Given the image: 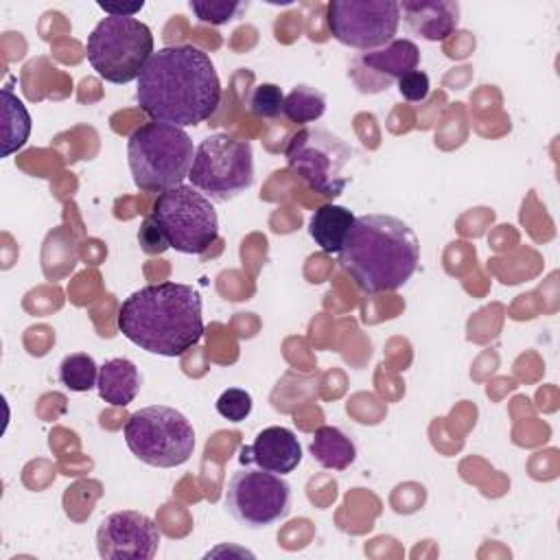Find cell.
<instances>
[{"instance_id":"obj_24","label":"cell","mask_w":560,"mask_h":560,"mask_svg":"<svg viewBox=\"0 0 560 560\" xmlns=\"http://www.w3.org/2000/svg\"><path fill=\"white\" fill-rule=\"evenodd\" d=\"M252 407H254V402H252L249 392H245L241 387H228L217 398L219 416L230 422H243L252 413Z\"/></svg>"},{"instance_id":"obj_19","label":"cell","mask_w":560,"mask_h":560,"mask_svg":"<svg viewBox=\"0 0 560 560\" xmlns=\"http://www.w3.org/2000/svg\"><path fill=\"white\" fill-rule=\"evenodd\" d=\"M2 158L20 151L31 136V114L13 94L11 85L2 88Z\"/></svg>"},{"instance_id":"obj_3","label":"cell","mask_w":560,"mask_h":560,"mask_svg":"<svg viewBox=\"0 0 560 560\" xmlns=\"http://www.w3.org/2000/svg\"><path fill=\"white\" fill-rule=\"evenodd\" d=\"M337 260L363 293L396 291L420 265V241L398 217L361 214Z\"/></svg>"},{"instance_id":"obj_26","label":"cell","mask_w":560,"mask_h":560,"mask_svg":"<svg viewBox=\"0 0 560 560\" xmlns=\"http://www.w3.org/2000/svg\"><path fill=\"white\" fill-rule=\"evenodd\" d=\"M138 238H140V247H142L147 254H162L164 249H168L164 236L160 234V230L155 228V223H153L149 217L144 219Z\"/></svg>"},{"instance_id":"obj_1","label":"cell","mask_w":560,"mask_h":560,"mask_svg":"<svg viewBox=\"0 0 560 560\" xmlns=\"http://www.w3.org/2000/svg\"><path fill=\"white\" fill-rule=\"evenodd\" d=\"M136 98L155 122L175 127L208 120L221 103V81L208 52L192 44L164 46L138 77Z\"/></svg>"},{"instance_id":"obj_7","label":"cell","mask_w":560,"mask_h":560,"mask_svg":"<svg viewBox=\"0 0 560 560\" xmlns=\"http://www.w3.org/2000/svg\"><path fill=\"white\" fill-rule=\"evenodd\" d=\"M122 431L129 451L147 466L175 468L195 451V429L175 407H142L127 418Z\"/></svg>"},{"instance_id":"obj_21","label":"cell","mask_w":560,"mask_h":560,"mask_svg":"<svg viewBox=\"0 0 560 560\" xmlns=\"http://www.w3.org/2000/svg\"><path fill=\"white\" fill-rule=\"evenodd\" d=\"M59 381L70 392H90L98 381V365L88 352H72L59 363Z\"/></svg>"},{"instance_id":"obj_27","label":"cell","mask_w":560,"mask_h":560,"mask_svg":"<svg viewBox=\"0 0 560 560\" xmlns=\"http://www.w3.org/2000/svg\"><path fill=\"white\" fill-rule=\"evenodd\" d=\"M98 7L107 13V15H114V18H133L142 7L144 2L138 0V2H103L98 0Z\"/></svg>"},{"instance_id":"obj_14","label":"cell","mask_w":560,"mask_h":560,"mask_svg":"<svg viewBox=\"0 0 560 560\" xmlns=\"http://www.w3.org/2000/svg\"><path fill=\"white\" fill-rule=\"evenodd\" d=\"M400 18L409 33L427 39L442 42L457 31L459 2L453 0H402L398 2Z\"/></svg>"},{"instance_id":"obj_20","label":"cell","mask_w":560,"mask_h":560,"mask_svg":"<svg viewBox=\"0 0 560 560\" xmlns=\"http://www.w3.org/2000/svg\"><path fill=\"white\" fill-rule=\"evenodd\" d=\"M324 112H326V96L311 85H295L284 96L282 114L295 125L315 122L324 116Z\"/></svg>"},{"instance_id":"obj_22","label":"cell","mask_w":560,"mask_h":560,"mask_svg":"<svg viewBox=\"0 0 560 560\" xmlns=\"http://www.w3.org/2000/svg\"><path fill=\"white\" fill-rule=\"evenodd\" d=\"M188 7L197 15L199 22L221 26V24L234 20L243 9H247V2H241V0H190Z\"/></svg>"},{"instance_id":"obj_10","label":"cell","mask_w":560,"mask_h":560,"mask_svg":"<svg viewBox=\"0 0 560 560\" xmlns=\"http://www.w3.org/2000/svg\"><path fill=\"white\" fill-rule=\"evenodd\" d=\"M225 510L249 529L269 527L289 514L291 486L262 468L236 470L225 488Z\"/></svg>"},{"instance_id":"obj_16","label":"cell","mask_w":560,"mask_h":560,"mask_svg":"<svg viewBox=\"0 0 560 560\" xmlns=\"http://www.w3.org/2000/svg\"><path fill=\"white\" fill-rule=\"evenodd\" d=\"M359 61L385 79H400L407 72L418 70L420 48L411 39H392L383 48L363 52Z\"/></svg>"},{"instance_id":"obj_12","label":"cell","mask_w":560,"mask_h":560,"mask_svg":"<svg viewBox=\"0 0 560 560\" xmlns=\"http://www.w3.org/2000/svg\"><path fill=\"white\" fill-rule=\"evenodd\" d=\"M160 529L138 510L107 514L96 529V549L107 560H151L160 547Z\"/></svg>"},{"instance_id":"obj_4","label":"cell","mask_w":560,"mask_h":560,"mask_svg":"<svg viewBox=\"0 0 560 560\" xmlns=\"http://www.w3.org/2000/svg\"><path fill=\"white\" fill-rule=\"evenodd\" d=\"M195 160L190 136L168 122H144L127 140V162L140 190L164 192L184 184Z\"/></svg>"},{"instance_id":"obj_11","label":"cell","mask_w":560,"mask_h":560,"mask_svg":"<svg viewBox=\"0 0 560 560\" xmlns=\"http://www.w3.org/2000/svg\"><path fill=\"white\" fill-rule=\"evenodd\" d=\"M330 35L357 50H376L389 44L400 24L396 0H330L326 4Z\"/></svg>"},{"instance_id":"obj_15","label":"cell","mask_w":560,"mask_h":560,"mask_svg":"<svg viewBox=\"0 0 560 560\" xmlns=\"http://www.w3.org/2000/svg\"><path fill=\"white\" fill-rule=\"evenodd\" d=\"M140 383L142 378L136 363L125 357L109 359L98 368V396L114 407H127L138 396Z\"/></svg>"},{"instance_id":"obj_23","label":"cell","mask_w":560,"mask_h":560,"mask_svg":"<svg viewBox=\"0 0 560 560\" xmlns=\"http://www.w3.org/2000/svg\"><path fill=\"white\" fill-rule=\"evenodd\" d=\"M284 94L276 83H260L249 94V112L258 118H276L282 114Z\"/></svg>"},{"instance_id":"obj_9","label":"cell","mask_w":560,"mask_h":560,"mask_svg":"<svg viewBox=\"0 0 560 560\" xmlns=\"http://www.w3.org/2000/svg\"><path fill=\"white\" fill-rule=\"evenodd\" d=\"M284 158L300 179L317 195L335 199L348 184L352 162L350 144L337 133L319 127H306L291 136Z\"/></svg>"},{"instance_id":"obj_17","label":"cell","mask_w":560,"mask_h":560,"mask_svg":"<svg viewBox=\"0 0 560 560\" xmlns=\"http://www.w3.org/2000/svg\"><path fill=\"white\" fill-rule=\"evenodd\" d=\"M354 219L357 217L348 208L324 203L313 212L308 221V234L326 254H339Z\"/></svg>"},{"instance_id":"obj_25","label":"cell","mask_w":560,"mask_h":560,"mask_svg":"<svg viewBox=\"0 0 560 560\" xmlns=\"http://www.w3.org/2000/svg\"><path fill=\"white\" fill-rule=\"evenodd\" d=\"M429 77L422 70H411L398 79V92L411 103H420L429 96Z\"/></svg>"},{"instance_id":"obj_6","label":"cell","mask_w":560,"mask_h":560,"mask_svg":"<svg viewBox=\"0 0 560 560\" xmlns=\"http://www.w3.org/2000/svg\"><path fill=\"white\" fill-rule=\"evenodd\" d=\"M149 219L166 245L182 254H206L219 238V219L212 201L190 184L160 192Z\"/></svg>"},{"instance_id":"obj_8","label":"cell","mask_w":560,"mask_h":560,"mask_svg":"<svg viewBox=\"0 0 560 560\" xmlns=\"http://www.w3.org/2000/svg\"><path fill=\"white\" fill-rule=\"evenodd\" d=\"M188 179L210 201L225 203L238 197L254 184L252 144L228 133H210L195 149Z\"/></svg>"},{"instance_id":"obj_5","label":"cell","mask_w":560,"mask_h":560,"mask_svg":"<svg viewBox=\"0 0 560 560\" xmlns=\"http://www.w3.org/2000/svg\"><path fill=\"white\" fill-rule=\"evenodd\" d=\"M153 33L136 18H103L85 42V55L96 74L109 83L138 81L153 55Z\"/></svg>"},{"instance_id":"obj_13","label":"cell","mask_w":560,"mask_h":560,"mask_svg":"<svg viewBox=\"0 0 560 560\" xmlns=\"http://www.w3.org/2000/svg\"><path fill=\"white\" fill-rule=\"evenodd\" d=\"M238 459L243 466L256 464L262 470L287 475L302 462V446L291 429L267 427L254 438L249 446L241 448Z\"/></svg>"},{"instance_id":"obj_18","label":"cell","mask_w":560,"mask_h":560,"mask_svg":"<svg viewBox=\"0 0 560 560\" xmlns=\"http://www.w3.org/2000/svg\"><path fill=\"white\" fill-rule=\"evenodd\" d=\"M308 448L313 459L328 470H346L357 457V446L352 438L343 433L339 427L330 424L315 429Z\"/></svg>"},{"instance_id":"obj_2","label":"cell","mask_w":560,"mask_h":560,"mask_svg":"<svg viewBox=\"0 0 560 560\" xmlns=\"http://www.w3.org/2000/svg\"><path fill=\"white\" fill-rule=\"evenodd\" d=\"M116 324L140 350L182 357L203 335L201 295L182 282L147 284L122 300Z\"/></svg>"}]
</instances>
